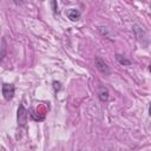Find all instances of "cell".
<instances>
[{
  "instance_id": "1",
  "label": "cell",
  "mask_w": 151,
  "mask_h": 151,
  "mask_svg": "<svg viewBox=\"0 0 151 151\" xmlns=\"http://www.w3.org/2000/svg\"><path fill=\"white\" fill-rule=\"evenodd\" d=\"M27 118H28V111L25 109L24 104H20L18 107V114H17L18 125L20 127H25L27 124Z\"/></svg>"
},
{
  "instance_id": "2",
  "label": "cell",
  "mask_w": 151,
  "mask_h": 151,
  "mask_svg": "<svg viewBox=\"0 0 151 151\" xmlns=\"http://www.w3.org/2000/svg\"><path fill=\"white\" fill-rule=\"evenodd\" d=\"M14 92H15L14 85H12V84H4L2 85V96H4V98L7 101H9V100L13 99Z\"/></svg>"
},
{
  "instance_id": "3",
  "label": "cell",
  "mask_w": 151,
  "mask_h": 151,
  "mask_svg": "<svg viewBox=\"0 0 151 151\" xmlns=\"http://www.w3.org/2000/svg\"><path fill=\"white\" fill-rule=\"evenodd\" d=\"M96 67L101 74H104V76H109L110 74V67L107 66V64L103 59H100V58L96 59Z\"/></svg>"
},
{
  "instance_id": "4",
  "label": "cell",
  "mask_w": 151,
  "mask_h": 151,
  "mask_svg": "<svg viewBox=\"0 0 151 151\" xmlns=\"http://www.w3.org/2000/svg\"><path fill=\"white\" fill-rule=\"evenodd\" d=\"M66 15L71 21H76V20H78L80 18V12L78 9H76V8H70L66 12Z\"/></svg>"
},
{
  "instance_id": "5",
  "label": "cell",
  "mask_w": 151,
  "mask_h": 151,
  "mask_svg": "<svg viewBox=\"0 0 151 151\" xmlns=\"http://www.w3.org/2000/svg\"><path fill=\"white\" fill-rule=\"evenodd\" d=\"M116 59H117V61L120 64V65H123V66H127V65H130L131 64V61L129 60V59H126L124 55H122V54H116Z\"/></svg>"
},
{
  "instance_id": "6",
  "label": "cell",
  "mask_w": 151,
  "mask_h": 151,
  "mask_svg": "<svg viewBox=\"0 0 151 151\" xmlns=\"http://www.w3.org/2000/svg\"><path fill=\"white\" fill-rule=\"evenodd\" d=\"M99 99L101 101H106L109 99V91L105 87L104 88H100V91H99Z\"/></svg>"
},
{
  "instance_id": "7",
  "label": "cell",
  "mask_w": 151,
  "mask_h": 151,
  "mask_svg": "<svg viewBox=\"0 0 151 151\" xmlns=\"http://www.w3.org/2000/svg\"><path fill=\"white\" fill-rule=\"evenodd\" d=\"M53 88H54V91H55V92H57V91H59V90L61 88L60 83H59V81H53Z\"/></svg>"
},
{
  "instance_id": "8",
  "label": "cell",
  "mask_w": 151,
  "mask_h": 151,
  "mask_svg": "<svg viewBox=\"0 0 151 151\" xmlns=\"http://www.w3.org/2000/svg\"><path fill=\"white\" fill-rule=\"evenodd\" d=\"M5 51H6V47H5V40L2 39V47H1V60L5 58Z\"/></svg>"
},
{
  "instance_id": "9",
  "label": "cell",
  "mask_w": 151,
  "mask_h": 151,
  "mask_svg": "<svg viewBox=\"0 0 151 151\" xmlns=\"http://www.w3.org/2000/svg\"><path fill=\"white\" fill-rule=\"evenodd\" d=\"M52 8H53V12H54V13L58 12V5H57L55 0H52Z\"/></svg>"
},
{
  "instance_id": "10",
  "label": "cell",
  "mask_w": 151,
  "mask_h": 151,
  "mask_svg": "<svg viewBox=\"0 0 151 151\" xmlns=\"http://www.w3.org/2000/svg\"><path fill=\"white\" fill-rule=\"evenodd\" d=\"M13 1H14L15 5H22L25 2V0H13Z\"/></svg>"
},
{
  "instance_id": "11",
  "label": "cell",
  "mask_w": 151,
  "mask_h": 151,
  "mask_svg": "<svg viewBox=\"0 0 151 151\" xmlns=\"http://www.w3.org/2000/svg\"><path fill=\"white\" fill-rule=\"evenodd\" d=\"M149 114H150V117H151V101H150V104H149Z\"/></svg>"
},
{
  "instance_id": "12",
  "label": "cell",
  "mask_w": 151,
  "mask_h": 151,
  "mask_svg": "<svg viewBox=\"0 0 151 151\" xmlns=\"http://www.w3.org/2000/svg\"><path fill=\"white\" fill-rule=\"evenodd\" d=\"M149 70H150V72H151V64L149 65Z\"/></svg>"
}]
</instances>
